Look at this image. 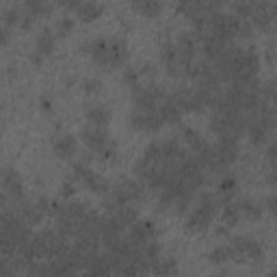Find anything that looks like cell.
<instances>
[{
  "label": "cell",
  "mask_w": 277,
  "mask_h": 277,
  "mask_svg": "<svg viewBox=\"0 0 277 277\" xmlns=\"http://www.w3.org/2000/svg\"><path fill=\"white\" fill-rule=\"evenodd\" d=\"M232 256H234V249L221 245V247H217V249L210 251V262H213V264H223V262H230Z\"/></svg>",
  "instance_id": "52a82bcc"
},
{
  "label": "cell",
  "mask_w": 277,
  "mask_h": 277,
  "mask_svg": "<svg viewBox=\"0 0 277 277\" xmlns=\"http://www.w3.org/2000/svg\"><path fill=\"white\" fill-rule=\"evenodd\" d=\"M152 271H154V275H158V277H169L171 273L176 271V262L171 258H156Z\"/></svg>",
  "instance_id": "5b68a950"
},
{
  "label": "cell",
  "mask_w": 277,
  "mask_h": 277,
  "mask_svg": "<svg viewBox=\"0 0 277 277\" xmlns=\"http://www.w3.org/2000/svg\"><path fill=\"white\" fill-rule=\"evenodd\" d=\"M134 9L141 11L143 15H156V13L162 9V5H160V3H136Z\"/></svg>",
  "instance_id": "9c48e42d"
},
{
  "label": "cell",
  "mask_w": 277,
  "mask_h": 277,
  "mask_svg": "<svg viewBox=\"0 0 277 277\" xmlns=\"http://www.w3.org/2000/svg\"><path fill=\"white\" fill-rule=\"evenodd\" d=\"M102 11H104L102 5H95V3H80V5H76V13H78L83 20H95V18H100Z\"/></svg>",
  "instance_id": "277c9868"
},
{
  "label": "cell",
  "mask_w": 277,
  "mask_h": 277,
  "mask_svg": "<svg viewBox=\"0 0 277 277\" xmlns=\"http://www.w3.org/2000/svg\"><path fill=\"white\" fill-rule=\"evenodd\" d=\"M87 119L91 128H104L111 121V111L107 107H91L87 113Z\"/></svg>",
  "instance_id": "3957f363"
},
{
  "label": "cell",
  "mask_w": 277,
  "mask_h": 277,
  "mask_svg": "<svg viewBox=\"0 0 277 277\" xmlns=\"http://www.w3.org/2000/svg\"><path fill=\"white\" fill-rule=\"evenodd\" d=\"M85 91L87 93H97V91H100V80H87V83H85Z\"/></svg>",
  "instance_id": "8fae6325"
},
{
  "label": "cell",
  "mask_w": 277,
  "mask_h": 277,
  "mask_svg": "<svg viewBox=\"0 0 277 277\" xmlns=\"http://www.w3.org/2000/svg\"><path fill=\"white\" fill-rule=\"evenodd\" d=\"M72 30H74V20L72 18H61L59 24H56V32H59V35H67Z\"/></svg>",
  "instance_id": "30bf717a"
},
{
  "label": "cell",
  "mask_w": 277,
  "mask_h": 277,
  "mask_svg": "<svg viewBox=\"0 0 277 277\" xmlns=\"http://www.w3.org/2000/svg\"><path fill=\"white\" fill-rule=\"evenodd\" d=\"M35 50H37V54H42V56H48V54L54 50V35H52L50 28H44V30L37 35V39H35Z\"/></svg>",
  "instance_id": "7a4b0ae2"
},
{
  "label": "cell",
  "mask_w": 277,
  "mask_h": 277,
  "mask_svg": "<svg viewBox=\"0 0 277 277\" xmlns=\"http://www.w3.org/2000/svg\"><path fill=\"white\" fill-rule=\"evenodd\" d=\"M238 219H240V208L225 206V210H223V221H225V225H236V223H238Z\"/></svg>",
  "instance_id": "ba28073f"
},
{
  "label": "cell",
  "mask_w": 277,
  "mask_h": 277,
  "mask_svg": "<svg viewBox=\"0 0 277 277\" xmlns=\"http://www.w3.org/2000/svg\"><path fill=\"white\" fill-rule=\"evenodd\" d=\"M9 39H11V28H7V26L0 24V46L9 44Z\"/></svg>",
  "instance_id": "7c38bea8"
},
{
  "label": "cell",
  "mask_w": 277,
  "mask_h": 277,
  "mask_svg": "<svg viewBox=\"0 0 277 277\" xmlns=\"http://www.w3.org/2000/svg\"><path fill=\"white\" fill-rule=\"evenodd\" d=\"M20 20H22V11L18 7H7V9H3V13H0V24L7 28L20 24Z\"/></svg>",
  "instance_id": "8992f818"
},
{
  "label": "cell",
  "mask_w": 277,
  "mask_h": 277,
  "mask_svg": "<svg viewBox=\"0 0 277 277\" xmlns=\"http://www.w3.org/2000/svg\"><path fill=\"white\" fill-rule=\"evenodd\" d=\"M76 150H78V145H76V138L72 134H63L54 141V154L59 158H72L76 154Z\"/></svg>",
  "instance_id": "6da1fadb"
}]
</instances>
